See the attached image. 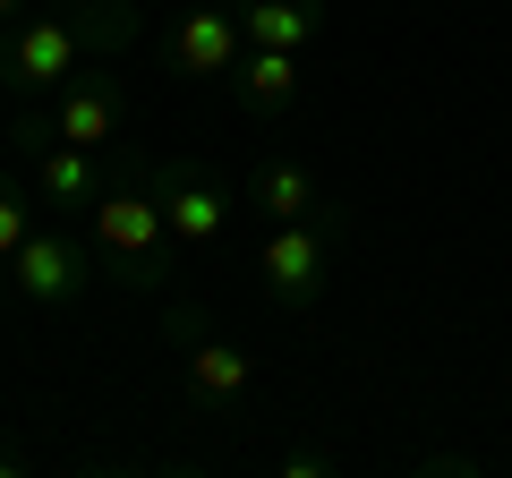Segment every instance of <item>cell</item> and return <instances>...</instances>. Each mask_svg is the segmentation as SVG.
Returning <instances> with one entry per match:
<instances>
[{"label": "cell", "mask_w": 512, "mask_h": 478, "mask_svg": "<svg viewBox=\"0 0 512 478\" xmlns=\"http://www.w3.org/2000/svg\"><path fill=\"white\" fill-rule=\"evenodd\" d=\"M137 43V9L128 0H77V9H43V18L0 26V86L9 94H52L86 77L94 52Z\"/></svg>", "instance_id": "6da1fadb"}, {"label": "cell", "mask_w": 512, "mask_h": 478, "mask_svg": "<svg viewBox=\"0 0 512 478\" xmlns=\"http://www.w3.org/2000/svg\"><path fill=\"white\" fill-rule=\"evenodd\" d=\"M163 239H171L163 197H128V188H120V197L94 205V248L120 265L128 291H171V282H180V274H171V248H163Z\"/></svg>", "instance_id": "7a4b0ae2"}, {"label": "cell", "mask_w": 512, "mask_h": 478, "mask_svg": "<svg viewBox=\"0 0 512 478\" xmlns=\"http://www.w3.org/2000/svg\"><path fill=\"white\" fill-rule=\"evenodd\" d=\"M325 214H299V222H274L265 231V299L274 308H316V291L333 274V222Z\"/></svg>", "instance_id": "3957f363"}, {"label": "cell", "mask_w": 512, "mask_h": 478, "mask_svg": "<svg viewBox=\"0 0 512 478\" xmlns=\"http://www.w3.org/2000/svg\"><path fill=\"white\" fill-rule=\"evenodd\" d=\"M9 274H18V291L35 299V308H69V299H86L94 257H86V239L52 214V222H35V231H26V248L9 257Z\"/></svg>", "instance_id": "277c9868"}, {"label": "cell", "mask_w": 512, "mask_h": 478, "mask_svg": "<svg viewBox=\"0 0 512 478\" xmlns=\"http://www.w3.org/2000/svg\"><path fill=\"white\" fill-rule=\"evenodd\" d=\"M154 197H163V222L180 248H222V222H231V197L205 163H163L154 171Z\"/></svg>", "instance_id": "5b68a950"}, {"label": "cell", "mask_w": 512, "mask_h": 478, "mask_svg": "<svg viewBox=\"0 0 512 478\" xmlns=\"http://www.w3.org/2000/svg\"><path fill=\"white\" fill-rule=\"evenodd\" d=\"M239 52H248L239 9H180V26H171V43H163V60L180 77H231Z\"/></svg>", "instance_id": "8992f818"}, {"label": "cell", "mask_w": 512, "mask_h": 478, "mask_svg": "<svg viewBox=\"0 0 512 478\" xmlns=\"http://www.w3.org/2000/svg\"><path fill=\"white\" fill-rule=\"evenodd\" d=\"M35 205L43 214H86V205H103V163H94V146H69V137H43L35 146Z\"/></svg>", "instance_id": "52a82bcc"}, {"label": "cell", "mask_w": 512, "mask_h": 478, "mask_svg": "<svg viewBox=\"0 0 512 478\" xmlns=\"http://www.w3.org/2000/svg\"><path fill=\"white\" fill-rule=\"evenodd\" d=\"M120 120H128L120 77H86V86H69V94H60L52 137H69V146H111V137H120Z\"/></svg>", "instance_id": "ba28073f"}, {"label": "cell", "mask_w": 512, "mask_h": 478, "mask_svg": "<svg viewBox=\"0 0 512 478\" xmlns=\"http://www.w3.org/2000/svg\"><path fill=\"white\" fill-rule=\"evenodd\" d=\"M248 350H231V342H205V333H197V342H188V402H197V410H231L239 402V393H248Z\"/></svg>", "instance_id": "9c48e42d"}, {"label": "cell", "mask_w": 512, "mask_h": 478, "mask_svg": "<svg viewBox=\"0 0 512 478\" xmlns=\"http://www.w3.org/2000/svg\"><path fill=\"white\" fill-rule=\"evenodd\" d=\"M239 94H248L256 120L291 111L299 103V52H265V43H248V60H239Z\"/></svg>", "instance_id": "30bf717a"}, {"label": "cell", "mask_w": 512, "mask_h": 478, "mask_svg": "<svg viewBox=\"0 0 512 478\" xmlns=\"http://www.w3.org/2000/svg\"><path fill=\"white\" fill-rule=\"evenodd\" d=\"M239 26H248V43H265V52H299V43L325 26V0H248Z\"/></svg>", "instance_id": "8fae6325"}, {"label": "cell", "mask_w": 512, "mask_h": 478, "mask_svg": "<svg viewBox=\"0 0 512 478\" xmlns=\"http://www.w3.org/2000/svg\"><path fill=\"white\" fill-rule=\"evenodd\" d=\"M248 205H256V214H274V222L325 214V197H316V180H308L299 163H282V154H274V163H256V171H248Z\"/></svg>", "instance_id": "7c38bea8"}, {"label": "cell", "mask_w": 512, "mask_h": 478, "mask_svg": "<svg viewBox=\"0 0 512 478\" xmlns=\"http://www.w3.org/2000/svg\"><path fill=\"white\" fill-rule=\"evenodd\" d=\"M35 214H43V205L26 197V188H9V180H0V265H9V257L26 248V231H35Z\"/></svg>", "instance_id": "4fadbf2b"}, {"label": "cell", "mask_w": 512, "mask_h": 478, "mask_svg": "<svg viewBox=\"0 0 512 478\" xmlns=\"http://www.w3.org/2000/svg\"><path fill=\"white\" fill-rule=\"evenodd\" d=\"M26 9H35V0H0V26H18V18H26Z\"/></svg>", "instance_id": "5bb4252c"}, {"label": "cell", "mask_w": 512, "mask_h": 478, "mask_svg": "<svg viewBox=\"0 0 512 478\" xmlns=\"http://www.w3.org/2000/svg\"><path fill=\"white\" fill-rule=\"evenodd\" d=\"M0 461H9V453H0Z\"/></svg>", "instance_id": "9a60e30c"}]
</instances>
